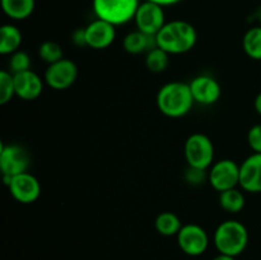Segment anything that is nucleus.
I'll use <instances>...</instances> for the list:
<instances>
[{
  "instance_id": "f257e3e1",
  "label": "nucleus",
  "mask_w": 261,
  "mask_h": 260,
  "mask_svg": "<svg viewBox=\"0 0 261 260\" xmlns=\"http://www.w3.org/2000/svg\"><path fill=\"white\" fill-rule=\"evenodd\" d=\"M198 42V32L191 23L182 19L167 22L155 35V45L170 55H181L193 50Z\"/></svg>"
},
{
  "instance_id": "f03ea898",
  "label": "nucleus",
  "mask_w": 261,
  "mask_h": 260,
  "mask_svg": "<svg viewBox=\"0 0 261 260\" xmlns=\"http://www.w3.org/2000/svg\"><path fill=\"white\" fill-rule=\"evenodd\" d=\"M158 110L171 119L186 116L193 109L194 97L189 83L175 81L163 84L155 97Z\"/></svg>"
},
{
  "instance_id": "7ed1b4c3",
  "label": "nucleus",
  "mask_w": 261,
  "mask_h": 260,
  "mask_svg": "<svg viewBox=\"0 0 261 260\" xmlns=\"http://www.w3.org/2000/svg\"><path fill=\"white\" fill-rule=\"evenodd\" d=\"M214 246L219 254L239 256L249 244V231L242 222L227 219L217 226L214 231Z\"/></svg>"
},
{
  "instance_id": "20e7f679",
  "label": "nucleus",
  "mask_w": 261,
  "mask_h": 260,
  "mask_svg": "<svg viewBox=\"0 0 261 260\" xmlns=\"http://www.w3.org/2000/svg\"><path fill=\"white\" fill-rule=\"evenodd\" d=\"M140 3L142 0H93L92 7L96 18L117 27L134 20Z\"/></svg>"
},
{
  "instance_id": "39448f33",
  "label": "nucleus",
  "mask_w": 261,
  "mask_h": 260,
  "mask_svg": "<svg viewBox=\"0 0 261 260\" xmlns=\"http://www.w3.org/2000/svg\"><path fill=\"white\" fill-rule=\"evenodd\" d=\"M184 155L190 167L209 170L214 163V144L208 135L194 133L186 139Z\"/></svg>"
},
{
  "instance_id": "423d86ee",
  "label": "nucleus",
  "mask_w": 261,
  "mask_h": 260,
  "mask_svg": "<svg viewBox=\"0 0 261 260\" xmlns=\"http://www.w3.org/2000/svg\"><path fill=\"white\" fill-rule=\"evenodd\" d=\"M31 166L30 153L19 144L0 145V170L5 185H9L13 176L27 172Z\"/></svg>"
},
{
  "instance_id": "0eeeda50",
  "label": "nucleus",
  "mask_w": 261,
  "mask_h": 260,
  "mask_svg": "<svg viewBox=\"0 0 261 260\" xmlns=\"http://www.w3.org/2000/svg\"><path fill=\"white\" fill-rule=\"evenodd\" d=\"M208 183L218 193L240 186V165L229 158H223L209 167Z\"/></svg>"
},
{
  "instance_id": "6e6552de",
  "label": "nucleus",
  "mask_w": 261,
  "mask_h": 260,
  "mask_svg": "<svg viewBox=\"0 0 261 260\" xmlns=\"http://www.w3.org/2000/svg\"><path fill=\"white\" fill-rule=\"evenodd\" d=\"M78 78V66L70 59H61L47 65L45 70V83L55 91L69 89Z\"/></svg>"
},
{
  "instance_id": "1a4fd4ad",
  "label": "nucleus",
  "mask_w": 261,
  "mask_h": 260,
  "mask_svg": "<svg viewBox=\"0 0 261 260\" xmlns=\"http://www.w3.org/2000/svg\"><path fill=\"white\" fill-rule=\"evenodd\" d=\"M177 245L184 254L200 256L209 246V236L205 229L195 223H186L177 233Z\"/></svg>"
},
{
  "instance_id": "9d476101",
  "label": "nucleus",
  "mask_w": 261,
  "mask_h": 260,
  "mask_svg": "<svg viewBox=\"0 0 261 260\" xmlns=\"http://www.w3.org/2000/svg\"><path fill=\"white\" fill-rule=\"evenodd\" d=\"M134 23L137 25V30L155 37V35L167 23L165 8L155 4V3L142 0L137 13H135Z\"/></svg>"
},
{
  "instance_id": "9b49d317",
  "label": "nucleus",
  "mask_w": 261,
  "mask_h": 260,
  "mask_svg": "<svg viewBox=\"0 0 261 260\" xmlns=\"http://www.w3.org/2000/svg\"><path fill=\"white\" fill-rule=\"evenodd\" d=\"M10 195L20 204H32L41 196V183L31 172L13 176L8 185Z\"/></svg>"
},
{
  "instance_id": "f8f14e48",
  "label": "nucleus",
  "mask_w": 261,
  "mask_h": 260,
  "mask_svg": "<svg viewBox=\"0 0 261 260\" xmlns=\"http://www.w3.org/2000/svg\"><path fill=\"white\" fill-rule=\"evenodd\" d=\"M195 103L212 106L217 103L222 96V87L214 76L200 74L191 79L189 83Z\"/></svg>"
},
{
  "instance_id": "ddd939ff",
  "label": "nucleus",
  "mask_w": 261,
  "mask_h": 260,
  "mask_svg": "<svg viewBox=\"0 0 261 260\" xmlns=\"http://www.w3.org/2000/svg\"><path fill=\"white\" fill-rule=\"evenodd\" d=\"M86 30L87 47L93 50H105L114 43L116 38V27L111 23L96 18L92 20Z\"/></svg>"
},
{
  "instance_id": "4468645a",
  "label": "nucleus",
  "mask_w": 261,
  "mask_h": 260,
  "mask_svg": "<svg viewBox=\"0 0 261 260\" xmlns=\"http://www.w3.org/2000/svg\"><path fill=\"white\" fill-rule=\"evenodd\" d=\"M14 75L15 97L23 101H35L42 94L45 79L41 78L32 69L13 74Z\"/></svg>"
},
{
  "instance_id": "2eb2a0df",
  "label": "nucleus",
  "mask_w": 261,
  "mask_h": 260,
  "mask_svg": "<svg viewBox=\"0 0 261 260\" xmlns=\"http://www.w3.org/2000/svg\"><path fill=\"white\" fill-rule=\"evenodd\" d=\"M240 188L246 193H261V153H252L240 165Z\"/></svg>"
},
{
  "instance_id": "dca6fc26",
  "label": "nucleus",
  "mask_w": 261,
  "mask_h": 260,
  "mask_svg": "<svg viewBox=\"0 0 261 260\" xmlns=\"http://www.w3.org/2000/svg\"><path fill=\"white\" fill-rule=\"evenodd\" d=\"M154 36L147 35L139 30L132 31L127 33L122 40V48L132 55L148 54L152 48L155 47Z\"/></svg>"
},
{
  "instance_id": "f3484780",
  "label": "nucleus",
  "mask_w": 261,
  "mask_h": 260,
  "mask_svg": "<svg viewBox=\"0 0 261 260\" xmlns=\"http://www.w3.org/2000/svg\"><path fill=\"white\" fill-rule=\"evenodd\" d=\"M23 35L19 28L14 24H3L0 27V54L12 55L15 51L20 50Z\"/></svg>"
},
{
  "instance_id": "a211bd4d",
  "label": "nucleus",
  "mask_w": 261,
  "mask_h": 260,
  "mask_svg": "<svg viewBox=\"0 0 261 260\" xmlns=\"http://www.w3.org/2000/svg\"><path fill=\"white\" fill-rule=\"evenodd\" d=\"M0 4L8 18L13 20H24L35 12L36 0H0Z\"/></svg>"
},
{
  "instance_id": "6ab92c4d",
  "label": "nucleus",
  "mask_w": 261,
  "mask_h": 260,
  "mask_svg": "<svg viewBox=\"0 0 261 260\" xmlns=\"http://www.w3.org/2000/svg\"><path fill=\"white\" fill-rule=\"evenodd\" d=\"M182 226L184 224L181 223V219L173 212H162V213L158 214L154 221L155 231L166 237L177 236Z\"/></svg>"
},
{
  "instance_id": "aec40b11",
  "label": "nucleus",
  "mask_w": 261,
  "mask_h": 260,
  "mask_svg": "<svg viewBox=\"0 0 261 260\" xmlns=\"http://www.w3.org/2000/svg\"><path fill=\"white\" fill-rule=\"evenodd\" d=\"M246 198L242 189L233 188L219 193V205L228 213H240L245 208Z\"/></svg>"
},
{
  "instance_id": "412c9836",
  "label": "nucleus",
  "mask_w": 261,
  "mask_h": 260,
  "mask_svg": "<svg viewBox=\"0 0 261 260\" xmlns=\"http://www.w3.org/2000/svg\"><path fill=\"white\" fill-rule=\"evenodd\" d=\"M242 48L250 59L261 61V25H254L245 32Z\"/></svg>"
},
{
  "instance_id": "4be33fe9",
  "label": "nucleus",
  "mask_w": 261,
  "mask_h": 260,
  "mask_svg": "<svg viewBox=\"0 0 261 260\" xmlns=\"http://www.w3.org/2000/svg\"><path fill=\"white\" fill-rule=\"evenodd\" d=\"M168 64H170V54L157 46L145 54V66L152 73H163L168 68Z\"/></svg>"
},
{
  "instance_id": "5701e85b",
  "label": "nucleus",
  "mask_w": 261,
  "mask_h": 260,
  "mask_svg": "<svg viewBox=\"0 0 261 260\" xmlns=\"http://www.w3.org/2000/svg\"><path fill=\"white\" fill-rule=\"evenodd\" d=\"M38 56L42 61L50 64L56 63V61L64 59V51L61 45H59L55 41H43L40 46H38Z\"/></svg>"
},
{
  "instance_id": "b1692460",
  "label": "nucleus",
  "mask_w": 261,
  "mask_h": 260,
  "mask_svg": "<svg viewBox=\"0 0 261 260\" xmlns=\"http://www.w3.org/2000/svg\"><path fill=\"white\" fill-rule=\"evenodd\" d=\"M15 96L14 75L9 70L0 71V105H7Z\"/></svg>"
},
{
  "instance_id": "393cba45",
  "label": "nucleus",
  "mask_w": 261,
  "mask_h": 260,
  "mask_svg": "<svg viewBox=\"0 0 261 260\" xmlns=\"http://www.w3.org/2000/svg\"><path fill=\"white\" fill-rule=\"evenodd\" d=\"M9 61H8V70L12 74L22 73V71L30 70L32 61H31L30 55L25 51L18 50L9 55Z\"/></svg>"
},
{
  "instance_id": "a878e982",
  "label": "nucleus",
  "mask_w": 261,
  "mask_h": 260,
  "mask_svg": "<svg viewBox=\"0 0 261 260\" xmlns=\"http://www.w3.org/2000/svg\"><path fill=\"white\" fill-rule=\"evenodd\" d=\"M184 178L190 185H201L204 181H208V170H201V168L188 166L186 171L184 172Z\"/></svg>"
},
{
  "instance_id": "bb28decb",
  "label": "nucleus",
  "mask_w": 261,
  "mask_h": 260,
  "mask_svg": "<svg viewBox=\"0 0 261 260\" xmlns=\"http://www.w3.org/2000/svg\"><path fill=\"white\" fill-rule=\"evenodd\" d=\"M247 143L254 153H261V124L250 127L247 133Z\"/></svg>"
},
{
  "instance_id": "cd10ccee",
  "label": "nucleus",
  "mask_w": 261,
  "mask_h": 260,
  "mask_svg": "<svg viewBox=\"0 0 261 260\" xmlns=\"http://www.w3.org/2000/svg\"><path fill=\"white\" fill-rule=\"evenodd\" d=\"M71 41L78 47H87V40H86V30L84 28H78L71 33Z\"/></svg>"
},
{
  "instance_id": "c85d7f7f",
  "label": "nucleus",
  "mask_w": 261,
  "mask_h": 260,
  "mask_svg": "<svg viewBox=\"0 0 261 260\" xmlns=\"http://www.w3.org/2000/svg\"><path fill=\"white\" fill-rule=\"evenodd\" d=\"M144 2H150V3H155V4L161 5V7H170V5H175L177 3L182 2V0H144Z\"/></svg>"
},
{
  "instance_id": "c756f323",
  "label": "nucleus",
  "mask_w": 261,
  "mask_h": 260,
  "mask_svg": "<svg viewBox=\"0 0 261 260\" xmlns=\"http://www.w3.org/2000/svg\"><path fill=\"white\" fill-rule=\"evenodd\" d=\"M254 109H255V111H256L257 114H259L261 116V92H260V93H257L256 97H255Z\"/></svg>"
},
{
  "instance_id": "7c9ffc66",
  "label": "nucleus",
  "mask_w": 261,
  "mask_h": 260,
  "mask_svg": "<svg viewBox=\"0 0 261 260\" xmlns=\"http://www.w3.org/2000/svg\"><path fill=\"white\" fill-rule=\"evenodd\" d=\"M212 260H236V257L229 256V255H224V254H218L216 257H213Z\"/></svg>"
},
{
  "instance_id": "2f4dec72",
  "label": "nucleus",
  "mask_w": 261,
  "mask_h": 260,
  "mask_svg": "<svg viewBox=\"0 0 261 260\" xmlns=\"http://www.w3.org/2000/svg\"><path fill=\"white\" fill-rule=\"evenodd\" d=\"M254 17H255V19L260 23L259 25H261V5L254 12Z\"/></svg>"
}]
</instances>
